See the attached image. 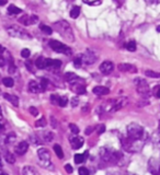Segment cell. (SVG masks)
<instances>
[{
  "label": "cell",
  "instance_id": "8d00e7d4",
  "mask_svg": "<svg viewBox=\"0 0 160 175\" xmlns=\"http://www.w3.org/2000/svg\"><path fill=\"white\" fill-rule=\"evenodd\" d=\"M100 1H101V0H83L84 3L90 4V6H93V4H98V3H100Z\"/></svg>",
  "mask_w": 160,
  "mask_h": 175
},
{
  "label": "cell",
  "instance_id": "9f6ffc18",
  "mask_svg": "<svg viewBox=\"0 0 160 175\" xmlns=\"http://www.w3.org/2000/svg\"><path fill=\"white\" fill-rule=\"evenodd\" d=\"M2 167V161H1V158H0V167Z\"/></svg>",
  "mask_w": 160,
  "mask_h": 175
},
{
  "label": "cell",
  "instance_id": "603a6c76",
  "mask_svg": "<svg viewBox=\"0 0 160 175\" xmlns=\"http://www.w3.org/2000/svg\"><path fill=\"white\" fill-rule=\"evenodd\" d=\"M4 159H6V161L8 163H11V164H13V163L15 162V158L14 156H13L11 152H6L4 153Z\"/></svg>",
  "mask_w": 160,
  "mask_h": 175
},
{
  "label": "cell",
  "instance_id": "9a60e30c",
  "mask_svg": "<svg viewBox=\"0 0 160 175\" xmlns=\"http://www.w3.org/2000/svg\"><path fill=\"white\" fill-rule=\"evenodd\" d=\"M3 97L7 100V101L10 102L13 106H19V99H18V96L12 95V94H9V93H4Z\"/></svg>",
  "mask_w": 160,
  "mask_h": 175
},
{
  "label": "cell",
  "instance_id": "277c9868",
  "mask_svg": "<svg viewBox=\"0 0 160 175\" xmlns=\"http://www.w3.org/2000/svg\"><path fill=\"white\" fill-rule=\"evenodd\" d=\"M50 46L53 50L57 53H61V54H65V55H70L72 54V49H70L68 46L64 45L63 43L58 41H54V39H51L50 41Z\"/></svg>",
  "mask_w": 160,
  "mask_h": 175
},
{
  "label": "cell",
  "instance_id": "680465c9",
  "mask_svg": "<svg viewBox=\"0 0 160 175\" xmlns=\"http://www.w3.org/2000/svg\"><path fill=\"white\" fill-rule=\"evenodd\" d=\"M1 129H2V124L0 123V130H1Z\"/></svg>",
  "mask_w": 160,
  "mask_h": 175
},
{
  "label": "cell",
  "instance_id": "ab89813d",
  "mask_svg": "<svg viewBox=\"0 0 160 175\" xmlns=\"http://www.w3.org/2000/svg\"><path fill=\"white\" fill-rule=\"evenodd\" d=\"M78 172H79V175H89V171L86 167H80Z\"/></svg>",
  "mask_w": 160,
  "mask_h": 175
},
{
  "label": "cell",
  "instance_id": "7c38bea8",
  "mask_svg": "<svg viewBox=\"0 0 160 175\" xmlns=\"http://www.w3.org/2000/svg\"><path fill=\"white\" fill-rule=\"evenodd\" d=\"M28 149H29L28 141H21V142H19V145L15 147V152H17V154H19V156H23V154L26 153Z\"/></svg>",
  "mask_w": 160,
  "mask_h": 175
},
{
  "label": "cell",
  "instance_id": "bcb514c9",
  "mask_svg": "<svg viewBox=\"0 0 160 175\" xmlns=\"http://www.w3.org/2000/svg\"><path fill=\"white\" fill-rule=\"evenodd\" d=\"M148 4H158L160 3V0H146Z\"/></svg>",
  "mask_w": 160,
  "mask_h": 175
},
{
  "label": "cell",
  "instance_id": "83f0119b",
  "mask_svg": "<svg viewBox=\"0 0 160 175\" xmlns=\"http://www.w3.org/2000/svg\"><path fill=\"white\" fill-rule=\"evenodd\" d=\"M46 125V119L45 117H42L39 121H35V127H44Z\"/></svg>",
  "mask_w": 160,
  "mask_h": 175
},
{
  "label": "cell",
  "instance_id": "ffe728a7",
  "mask_svg": "<svg viewBox=\"0 0 160 175\" xmlns=\"http://www.w3.org/2000/svg\"><path fill=\"white\" fill-rule=\"evenodd\" d=\"M79 14H80V7L75 6L74 8L70 10V17H72V19H77V18L79 17Z\"/></svg>",
  "mask_w": 160,
  "mask_h": 175
},
{
  "label": "cell",
  "instance_id": "7dc6e473",
  "mask_svg": "<svg viewBox=\"0 0 160 175\" xmlns=\"http://www.w3.org/2000/svg\"><path fill=\"white\" fill-rule=\"evenodd\" d=\"M4 65H6V59H4V57H2L0 55V67H3Z\"/></svg>",
  "mask_w": 160,
  "mask_h": 175
},
{
  "label": "cell",
  "instance_id": "d6a6232c",
  "mask_svg": "<svg viewBox=\"0 0 160 175\" xmlns=\"http://www.w3.org/2000/svg\"><path fill=\"white\" fill-rule=\"evenodd\" d=\"M31 55V52L28 49V48H24V49H22L21 52V56L23 57V58H29Z\"/></svg>",
  "mask_w": 160,
  "mask_h": 175
},
{
  "label": "cell",
  "instance_id": "484cf974",
  "mask_svg": "<svg viewBox=\"0 0 160 175\" xmlns=\"http://www.w3.org/2000/svg\"><path fill=\"white\" fill-rule=\"evenodd\" d=\"M87 154H88V152H86L84 154H76V156H75V162H76L77 164L82 163L84 161V159H86L84 157H86Z\"/></svg>",
  "mask_w": 160,
  "mask_h": 175
},
{
  "label": "cell",
  "instance_id": "b9f144b4",
  "mask_svg": "<svg viewBox=\"0 0 160 175\" xmlns=\"http://www.w3.org/2000/svg\"><path fill=\"white\" fill-rule=\"evenodd\" d=\"M104 130H105V127H104V125H100L99 127L97 128V131H98V134H99V135L103 134Z\"/></svg>",
  "mask_w": 160,
  "mask_h": 175
},
{
  "label": "cell",
  "instance_id": "d4e9b609",
  "mask_svg": "<svg viewBox=\"0 0 160 175\" xmlns=\"http://www.w3.org/2000/svg\"><path fill=\"white\" fill-rule=\"evenodd\" d=\"M40 28H41L42 32L45 33V34H47V35H51L53 33V28H50V26H47V25H45V24H41Z\"/></svg>",
  "mask_w": 160,
  "mask_h": 175
},
{
  "label": "cell",
  "instance_id": "f1b7e54d",
  "mask_svg": "<svg viewBox=\"0 0 160 175\" xmlns=\"http://www.w3.org/2000/svg\"><path fill=\"white\" fill-rule=\"evenodd\" d=\"M68 103V99L66 96H61L59 97V102H58V105L61 106V107H65Z\"/></svg>",
  "mask_w": 160,
  "mask_h": 175
},
{
  "label": "cell",
  "instance_id": "91938a15",
  "mask_svg": "<svg viewBox=\"0 0 160 175\" xmlns=\"http://www.w3.org/2000/svg\"><path fill=\"white\" fill-rule=\"evenodd\" d=\"M159 130H160V121H159Z\"/></svg>",
  "mask_w": 160,
  "mask_h": 175
},
{
  "label": "cell",
  "instance_id": "d590c367",
  "mask_svg": "<svg viewBox=\"0 0 160 175\" xmlns=\"http://www.w3.org/2000/svg\"><path fill=\"white\" fill-rule=\"evenodd\" d=\"M29 112H30L33 116H37V115H39V111H37V108L34 107V106H31V107L29 108Z\"/></svg>",
  "mask_w": 160,
  "mask_h": 175
},
{
  "label": "cell",
  "instance_id": "836d02e7",
  "mask_svg": "<svg viewBox=\"0 0 160 175\" xmlns=\"http://www.w3.org/2000/svg\"><path fill=\"white\" fill-rule=\"evenodd\" d=\"M74 64H75V67H76V68H80V67H81V65H82L81 57H77V58H75Z\"/></svg>",
  "mask_w": 160,
  "mask_h": 175
},
{
  "label": "cell",
  "instance_id": "7bdbcfd3",
  "mask_svg": "<svg viewBox=\"0 0 160 175\" xmlns=\"http://www.w3.org/2000/svg\"><path fill=\"white\" fill-rule=\"evenodd\" d=\"M65 170H66V172H67V173H69V174H72V171H74V169H72V167L70 164H66L65 165Z\"/></svg>",
  "mask_w": 160,
  "mask_h": 175
},
{
  "label": "cell",
  "instance_id": "c3c4849f",
  "mask_svg": "<svg viewBox=\"0 0 160 175\" xmlns=\"http://www.w3.org/2000/svg\"><path fill=\"white\" fill-rule=\"evenodd\" d=\"M92 130H93V127H88L86 129V135H90L92 132Z\"/></svg>",
  "mask_w": 160,
  "mask_h": 175
},
{
  "label": "cell",
  "instance_id": "d6986e66",
  "mask_svg": "<svg viewBox=\"0 0 160 175\" xmlns=\"http://www.w3.org/2000/svg\"><path fill=\"white\" fill-rule=\"evenodd\" d=\"M35 67L39 68V69H44L45 68V58L39 57L35 61Z\"/></svg>",
  "mask_w": 160,
  "mask_h": 175
},
{
  "label": "cell",
  "instance_id": "6da1fadb",
  "mask_svg": "<svg viewBox=\"0 0 160 175\" xmlns=\"http://www.w3.org/2000/svg\"><path fill=\"white\" fill-rule=\"evenodd\" d=\"M54 30L56 31V32H58V34L61 35V36H63L66 41H68V42L75 41V35H74V32H72V26H70V24L68 23L67 21H65V20L55 22Z\"/></svg>",
  "mask_w": 160,
  "mask_h": 175
},
{
  "label": "cell",
  "instance_id": "db71d44e",
  "mask_svg": "<svg viewBox=\"0 0 160 175\" xmlns=\"http://www.w3.org/2000/svg\"><path fill=\"white\" fill-rule=\"evenodd\" d=\"M115 1H117L119 3H122V2H123V0H115Z\"/></svg>",
  "mask_w": 160,
  "mask_h": 175
},
{
  "label": "cell",
  "instance_id": "74e56055",
  "mask_svg": "<svg viewBox=\"0 0 160 175\" xmlns=\"http://www.w3.org/2000/svg\"><path fill=\"white\" fill-rule=\"evenodd\" d=\"M51 101H52L53 104H57L58 105V102H59V97L57 95H51Z\"/></svg>",
  "mask_w": 160,
  "mask_h": 175
},
{
  "label": "cell",
  "instance_id": "60d3db41",
  "mask_svg": "<svg viewBox=\"0 0 160 175\" xmlns=\"http://www.w3.org/2000/svg\"><path fill=\"white\" fill-rule=\"evenodd\" d=\"M61 66V61L58 59H54V63H53V68H59Z\"/></svg>",
  "mask_w": 160,
  "mask_h": 175
},
{
  "label": "cell",
  "instance_id": "4dcf8cb0",
  "mask_svg": "<svg viewBox=\"0 0 160 175\" xmlns=\"http://www.w3.org/2000/svg\"><path fill=\"white\" fill-rule=\"evenodd\" d=\"M44 139H45V141H47V142L52 141L53 140V134L51 131H46L45 134H44Z\"/></svg>",
  "mask_w": 160,
  "mask_h": 175
},
{
  "label": "cell",
  "instance_id": "e0dca14e",
  "mask_svg": "<svg viewBox=\"0 0 160 175\" xmlns=\"http://www.w3.org/2000/svg\"><path fill=\"white\" fill-rule=\"evenodd\" d=\"M22 174L23 175H39V172L36 171V169L31 165H26L22 170Z\"/></svg>",
  "mask_w": 160,
  "mask_h": 175
},
{
  "label": "cell",
  "instance_id": "cb8c5ba5",
  "mask_svg": "<svg viewBox=\"0 0 160 175\" xmlns=\"http://www.w3.org/2000/svg\"><path fill=\"white\" fill-rule=\"evenodd\" d=\"M2 83H3V85H6L7 88H11L14 85L12 78H3L2 79Z\"/></svg>",
  "mask_w": 160,
  "mask_h": 175
},
{
  "label": "cell",
  "instance_id": "816d5d0a",
  "mask_svg": "<svg viewBox=\"0 0 160 175\" xmlns=\"http://www.w3.org/2000/svg\"><path fill=\"white\" fill-rule=\"evenodd\" d=\"M0 175H8V173H6V172L2 171V170L0 169Z\"/></svg>",
  "mask_w": 160,
  "mask_h": 175
},
{
  "label": "cell",
  "instance_id": "f546056e",
  "mask_svg": "<svg viewBox=\"0 0 160 175\" xmlns=\"http://www.w3.org/2000/svg\"><path fill=\"white\" fill-rule=\"evenodd\" d=\"M145 74H146V76L152 77V78H159V77H160V74H156V72L152 71V70H147Z\"/></svg>",
  "mask_w": 160,
  "mask_h": 175
},
{
  "label": "cell",
  "instance_id": "e575fe53",
  "mask_svg": "<svg viewBox=\"0 0 160 175\" xmlns=\"http://www.w3.org/2000/svg\"><path fill=\"white\" fill-rule=\"evenodd\" d=\"M53 63H54V59L46 58L45 59V68H53Z\"/></svg>",
  "mask_w": 160,
  "mask_h": 175
},
{
  "label": "cell",
  "instance_id": "5bb4252c",
  "mask_svg": "<svg viewBox=\"0 0 160 175\" xmlns=\"http://www.w3.org/2000/svg\"><path fill=\"white\" fill-rule=\"evenodd\" d=\"M70 143H72V147L75 150L80 149L83 146V138H81V137H74V138L70 139Z\"/></svg>",
  "mask_w": 160,
  "mask_h": 175
},
{
  "label": "cell",
  "instance_id": "4fadbf2b",
  "mask_svg": "<svg viewBox=\"0 0 160 175\" xmlns=\"http://www.w3.org/2000/svg\"><path fill=\"white\" fill-rule=\"evenodd\" d=\"M119 70L122 72H136L137 71V68L135 66L131 65V64H120L119 65Z\"/></svg>",
  "mask_w": 160,
  "mask_h": 175
},
{
  "label": "cell",
  "instance_id": "8992f818",
  "mask_svg": "<svg viewBox=\"0 0 160 175\" xmlns=\"http://www.w3.org/2000/svg\"><path fill=\"white\" fill-rule=\"evenodd\" d=\"M135 85L137 87V92L141 95H148L150 93V89L148 83L144 79H136L135 80Z\"/></svg>",
  "mask_w": 160,
  "mask_h": 175
},
{
  "label": "cell",
  "instance_id": "f35d334b",
  "mask_svg": "<svg viewBox=\"0 0 160 175\" xmlns=\"http://www.w3.org/2000/svg\"><path fill=\"white\" fill-rule=\"evenodd\" d=\"M33 65H35V64H33L32 61H26V64H25L26 68H28V69L30 70L31 72H34V69H33Z\"/></svg>",
  "mask_w": 160,
  "mask_h": 175
},
{
  "label": "cell",
  "instance_id": "f6af8a7d",
  "mask_svg": "<svg viewBox=\"0 0 160 175\" xmlns=\"http://www.w3.org/2000/svg\"><path fill=\"white\" fill-rule=\"evenodd\" d=\"M78 105V99L77 97H72V107H76Z\"/></svg>",
  "mask_w": 160,
  "mask_h": 175
},
{
  "label": "cell",
  "instance_id": "6f0895ef",
  "mask_svg": "<svg viewBox=\"0 0 160 175\" xmlns=\"http://www.w3.org/2000/svg\"><path fill=\"white\" fill-rule=\"evenodd\" d=\"M157 31H158V32H160V25L157 26Z\"/></svg>",
  "mask_w": 160,
  "mask_h": 175
},
{
  "label": "cell",
  "instance_id": "f907efd6",
  "mask_svg": "<svg viewBox=\"0 0 160 175\" xmlns=\"http://www.w3.org/2000/svg\"><path fill=\"white\" fill-rule=\"evenodd\" d=\"M8 2V0H0V6H4Z\"/></svg>",
  "mask_w": 160,
  "mask_h": 175
},
{
  "label": "cell",
  "instance_id": "7402d4cb",
  "mask_svg": "<svg viewBox=\"0 0 160 175\" xmlns=\"http://www.w3.org/2000/svg\"><path fill=\"white\" fill-rule=\"evenodd\" d=\"M54 151L55 153H56V156L58 157L59 159H63L64 158V152H63V149H61V147L59 145H54Z\"/></svg>",
  "mask_w": 160,
  "mask_h": 175
},
{
  "label": "cell",
  "instance_id": "7a4b0ae2",
  "mask_svg": "<svg viewBox=\"0 0 160 175\" xmlns=\"http://www.w3.org/2000/svg\"><path fill=\"white\" fill-rule=\"evenodd\" d=\"M144 136V128L138 124H130L127 126V138L132 141H138Z\"/></svg>",
  "mask_w": 160,
  "mask_h": 175
},
{
  "label": "cell",
  "instance_id": "11a10c76",
  "mask_svg": "<svg viewBox=\"0 0 160 175\" xmlns=\"http://www.w3.org/2000/svg\"><path fill=\"white\" fill-rule=\"evenodd\" d=\"M2 118V113H1V108H0V119Z\"/></svg>",
  "mask_w": 160,
  "mask_h": 175
},
{
  "label": "cell",
  "instance_id": "4316f807",
  "mask_svg": "<svg viewBox=\"0 0 160 175\" xmlns=\"http://www.w3.org/2000/svg\"><path fill=\"white\" fill-rule=\"evenodd\" d=\"M126 48H127V50H130V52H135L136 50V43H135V41H130L127 44H126Z\"/></svg>",
  "mask_w": 160,
  "mask_h": 175
},
{
  "label": "cell",
  "instance_id": "30bf717a",
  "mask_svg": "<svg viewBox=\"0 0 160 175\" xmlns=\"http://www.w3.org/2000/svg\"><path fill=\"white\" fill-rule=\"evenodd\" d=\"M37 20H39V18L36 17V15H23V17H21L19 19V21L21 22L22 24H24V25H31V24H34L37 22Z\"/></svg>",
  "mask_w": 160,
  "mask_h": 175
},
{
  "label": "cell",
  "instance_id": "ee69618b",
  "mask_svg": "<svg viewBox=\"0 0 160 175\" xmlns=\"http://www.w3.org/2000/svg\"><path fill=\"white\" fill-rule=\"evenodd\" d=\"M155 95H156V97H158V99H160V85H158V87L155 88Z\"/></svg>",
  "mask_w": 160,
  "mask_h": 175
},
{
  "label": "cell",
  "instance_id": "3957f363",
  "mask_svg": "<svg viewBox=\"0 0 160 175\" xmlns=\"http://www.w3.org/2000/svg\"><path fill=\"white\" fill-rule=\"evenodd\" d=\"M7 32H8V34L10 35V36L17 37V39H32V36H31V34L28 32V31H25L24 28H20V26H18V25L9 26V28H7Z\"/></svg>",
  "mask_w": 160,
  "mask_h": 175
},
{
  "label": "cell",
  "instance_id": "9c48e42d",
  "mask_svg": "<svg viewBox=\"0 0 160 175\" xmlns=\"http://www.w3.org/2000/svg\"><path fill=\"white\" fill-rule=\"evenodd\" d=\"M29 90H30V92H32V93H40V92L45 91V89L43 88V85H41L40 81L32 80V81H30V83H29Z\"/></svg>",
  "mask_w": 160,
  "mask_h": 175
},
{
  "label": "cell",
  "instance_id": "1f68e13d",
  "mask_svg": "<svg viewBox=\"0 0 160 175\" xmlns=\"http://www.w3.org/2000/svg\"><path fill=\"white\" fill-rule=\"evenodd\" d=\"M69 128H70V130H72V132L74 135H77V134H79V128L77 127L75 124H70L69 125Z\"/></svg>",
  "mask_w": 160,
  "mask_h": 175
},
{
  "label": "cell",
  "instance_id": "44dd1931",
  "mask_svg": "<svg viewBox=\"0 0 160 175\" xmlns=\"http://www.w3.org/2000/svg\"><path fill=\"white\" fill-rule=\"evenodd\" d=\"M64 77H65V80L69 81V82H72L74 80L78 79V76H77V75H75L74 72H66Z\"/></svg>",
  "mask_w": 160,
  "mask_h": 175
},
{
  "label": "cell",
  "instance_id": "681fc988",
  "mask_svg": "<svg viewBox=\"0 0 160 175\" xmlns=\"http://www.w3.org/2000/svg\"><path fill=\"white\" fill-rule=\"evenodd\" d=\"M52 126L54 128H56L57 127V124H56V121H55V118L54 117H52Z\"/></svg>",
  "mask_w": 160,
  "mask_h": 175
},
{
  "label": "cell",
  "instance_id": "f5cc1de1",
  "mask_svg": "<svg viewBox=\"0 0 160 175\" xmlns=\"http://www.w3.org/2000/svg\"><path fill=\"white\" fill-rule=\"evenodd\" d=\"M3 52H4V48L2 47L1 45H0V55H1V54H2V53H3Z\"/></svg>",
  "mask_w": 160,
  "mask_h": 175
},
{
  "label": "cell",
  "instance_id": "5b68a950",
  "mask_svg": "<svg viewBox=\"0 0 160 175\" xmlns=\"http://www.w3.org/2000/svg\"><path fill=\"white\" fill-rule=\"evenodd\" d=\"M37 156H39V159H40V163H41L44 167H47L52 165V163H51V153L47 149H45V148L39 149Z\"/></svg>",
  "mask_w": 160,
  "mask_h": 175
},
{
  "label": "cell",
  "instance_id": "ac0fdd59",
  "mask_svg": "<svg viewBox=\"0 0 160 175\" xmlns=\"http://www.w3.org/2000/svg\"><path fill=\"white\" fill-rule=\"evenodd\" d=\"M8 12H9V14L14 15V14H19V13H21L22 10L20 8H18V7H15L14 4H10L8 8Z\"/></svg>",
  "mask_w": 160,
  "mask_h": 175
},
{
  "label": "cell",
  "instance_id": "2e32d148",
  "mask_svg": "<svg viewBox=\"0 0 160 175\" xmlns=\"http://www.w3.org/2000/svg\"><path fill=\"white\" fill-rule=\"evenodd\" d=\"M93 93H94L95 95H106L109 94V89L105 88V87H102V85H98V87H94L93 88Z\"/></svg>",
  "mask_w": 160,
  "mask_h": 175
},
{
  "label": "cell",
  "instance_id": "52a82bcc",
  "mask_svg": "<svg viewBox=\"0 0 160 175\" xmlns=\"http://www.w3.org/2000/svg\"><path fill=\"white\" fill-rule=\"evenodd\" d=\"M70 88L77 94H84L86 93V85L83 83L82 79H76L72 82H70Z\"/></svg>",
  "mask_w": 160,
  "mask_h": 175
},
{
  "label": "cell",
  "instance_id": "ba28073f",
  "mask_svg": "<svg viewBox=\"0 0 160 175\" xmlns=\"http://www.w3.org/2000/svg\"><path fill=\"white\" fill-rule=\"evenodd\" d=\"M81 59H82V63H84L86 65H92V64H94L95 61H97L98 56L95 55V53L93 52V50L88 49L83 55H82Z\"/></svg>",
  "mask_w": 160,
  "mask_h": 175
},
{
  "label": "cell",
  "instance_id": "8fae6325",
  "mask_svg": "<svg viewBox=\"0 0 160 175\" xmlns=\"http://www.w3.org/2000/svg\"><path fill=\"white\" fill-rule=\"evenodd\" d=\"M113 68H114V66L111 61H103L100 66V71L104 75H109L113 71Z\"/></svg>",
  "mask_w": 160,
  "mask_h": 175
}]
</instances>
